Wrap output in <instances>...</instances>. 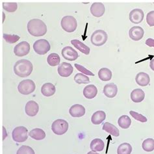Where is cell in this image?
<instances>
[{
  "mask_svg": "<svg viewBox=\"0 0 154 154\" xmlns=\"http://www.w3.org/2000/svg\"><path fill=\"white\" fill-rule=\"evenodd\" d=\"M27 30L32 36H42L46 33L47 26L41 20L32 19L27 23Z\"/></svg>",
  "mask_w": 154,
  "mask_h": 154,
  "instance_id": "cell-1",
  "label": "cell"
},
{
  "mask_svg": "<svg viewBox=\"0 0 154 154\" xmlns=\"http://www.w3.org/2000/svg\"><path fill=\"white\" fill-rule=\"evenodd\" d=\"M33 64L27 59L19 60L15 63L14 71L15 74L20 78H26L31 75L33 71Z\"/></svg>",
  "mask_w": 154,
  "mask_h": 154,
  "instance_id": "cell-2",
  "label": "cell"
},
{
  "mask_svg": "<svg viewBox=\"0 0 154 154\" xmlns=\"http://www.w3.org/2000/svg\"><path fill=\"white\" fill-rule=\"evenodd\" d=\"M108 39V35L106 32L102 29L95 31L91 35V43L96 46H101L106 43Z\"/></svg>",
  "mask_w": 154,
  "mask_h": 154,
  "instance_id": "cell-3",
  "label": "cell"
},
{
  "mask_svg": "<svg viewBox=\"0 0 154 154\" xmlns=\"http://www.w3.org/2000/svg\"><path fill=\"white\" fill-rule=\"evenodd\" d=\"M60 24L63 29L68 33H72L75 31L78 27L76 19L72 16H66L63 17Z\"/></svg>",
  "mask_w": 154,
  "mask_h": 154,
  "instance_id": "cell-4",
  "label": "cell"
},
{
  "mask_svg": "<svg viewBox=\"0 0 154 154\" xmlns=\"http://www.w3.org/2000/svg\"><path fill=\"white\" fill-rule=\"evenodd\" d=\"M36 88L34 82L31 79H26L22 81L18 85V90L20 94L28 95L33 93Z\"/></svg>",
  "mask_w": 154,
  "mask_h": 154,
  "instance_id": "cell-5",
  "label": "cell"
},
{
  "mask_svg": "<svg viewBox=\"0 0 154 154\" xmlns=\"http://www.w3.org/2000/svg\"><path fill=\"white\" fill-rule=\"evenodd\" d=\"M51 129L55 134L62 135L68 131V123L63 119H57L53 122Z\"/></svg>",
  "mask_w": 154,
  "mask_h": 154,
  "instance_id": "cell-6",
  "label": "cell"
},
{
  "mask_svg": "<svg viewBox=\"0 0 154 154\" xmlns=\"http://www.w3.org/2000/svg\"><path fill=\"white\" fill-rule=\"evenodd\" d=\"M51 46L47 40L40 39L33 44V49L38 55H45L50 50Z\"/></svg>",
  "mask_w": 154,
  "mask_h": 154,
  "instance_id": "cell-7",
  "label": "cell"
},
{
  "mask_svg": "<svg viewBox=\"0 0 154 154\" xmlns=\"http://www.w3.org/2000/svg\"><path fill=\"white\" fill-rule=\"evenodd\" d=\"M13 139L17 143H23L28 137V130L26 127L19 126L14 129L12 133Z\"/></svg>",
  "mask_w": 154,
  "mask_h": 154,
  "instance_id": "cell-8",
  "label": "cell"
},
{
  "mask_svg": "<svg viewBox=\"0 0 154 154\" xmlns=\"http://www.w3.org/2000/svg\"><path fill=\"white\" fill-rule=\"evenodd\" d=\"M30 51V45L26 41H23L17 44L14 48V54L18 57L27 55Z\"/></svg>",
  "mask_w": 154,
  "mask_h": 154,
  "instance_id": "cell-9",
  "label": "cell"
},
{
  "mask_svg": "<svg viewBox=\"0 0 154 154\" xmlns=\"http://www.w3.org/2000/svg\"><path fill=\"white\" fill-rule=\"evenodd\" d=\"M61 54L64 59L70 61H74L79 57L78 52L70 46L64 47L62 50Z\"/></svg>",
  "mask_w": 154,
  "mask_h": 154,
  "instance_id": "cell-10",
  "label": "cell"
},
{
  "mask_svg": "<svg viewBox=\"0 0 154 154\" xmlns=\"http://www.w3.org/2000/svg\"><path fill=\"white\" fill-rule=\"evenodd\" d=\"M144 31L141 27L134 26L132 27L129 31V36L131 39L134 41H139L143 38Z\"/></svg>",
  "mask_w": 154,
  "mask_h": 154,
  "instance_id": "cell-11",
  "label": "cell"
},
{
  "mask_svg": "<svg viewBox=\"0 0 154 154\" xmlns=\"http://www.w3.org/2000/svg\"><path fill=\"white\" fill-rule=\"evenodd\" d=\"M144 17V14L143 10L140 9H135L129 13V20L135 24L140 23L143 22Z\"/></svg>",
  "mask_w": 154,
  "mask_h": 154,
  "instance_id": "cell-12",
  "label": "cell"
},
{
  "mask_svg": "<svg viewBox=\"0 0 154 154\" xmlns=\"http://www.w3.org/2000/svg\"><path fill=\"white\" fill-rule=\"evenodd\" d=\"M74 71V68L71 64L68 63H63L58 67V74L63 78H68Z\"/></svg>",
  "mask_w": 154,
  "mask_h": 154,
  "instance_id": "cell-13",
  "label": "cell"
},
{
  "mask_svg": "<svg viewBox=\"0 0 154 154\" xmlns=\"http://www.w3.org/2000/svg\"><path fill=\"white\" fill-rule=\"evenodd\" d=\"M105 6L102 3H94L91 7V13L95 17H102L105 13Z\"/></svg>",
  "mask_w": 154,
  "mask_h": 154,
  "instance_id": "cell-14",
  "label": "cell"
},
{
  "mask_svg": "<svg viewBox=\"0 0 154 154\" xmlns=\"http://www.w3.org/2000/svg\"><path fill=\"white\" fill-rule=\"evenodd\" d=\"M69 113L74 118H79V117L84 116L85 114V109L82 105L75 104L72 105L69 109Z\"/></svg>",
  "mask_w": 154,
  "mask_h": 154,
  "instance_id": "cell-15",
  "label": "cell"
},
{
  "mask_svg": "<svg viewBox=\"0 0 154 154\" xmlns=\"http://www.w3.org/2000/svg\"><path fill=\"white\" fill-rule=\"evenodd\" d=\"M25 111H26V114L28 116H35L37 115V113L38 112L39 106L38 103L36 102L31 100L26 103Z\"/></svg>",
  "mask_w": 154,
  "mask_h": 154,
  "instance_id": "cell-16",
  "label": "cell"
},
{
  "mask_svg": "<svg viewBox=\"0 0 154 154\" xmlns=\"http://www.w3.org/2000/svg\"><path fill=\"white\" fill-rule=\"evenodd\" d=\"M103 93L107 98H112L115 97L118 93V87L114 83L107 84L104 87Z\"/></svg>",
  "mask_w": 154,
  "mask_h": 154,
  "instance_id": "cell-17",
  "label": "cell"
},
{
  "mask_svg": "<svg viewBox=\"0 0 154 154\" xmlns=\"http://www.w3.org/2000/svg\"><path fill=\"white\" fill-rule=\"evenodd\" d=\"M136 83L141 87H146L150 82V78L148 74L145 72H140L137 74L135 78Z\"/></svg>",
  "mask_w": 154,
  "mask_h": 154,
  "instance_id": "cell-18",
  "label": "cell"
},
{
  "mask_svg": "<svg viewBox=\"0 0 154 154\" xmlns=\"http://www.w3.org/2000/svg\"><path fill=\"white\" fill-rule=\"evenodd\" d=\"M98 94V89L94 85H89L84 88L83 95L87 99H93Z\"/></svg>",
  "mask_w": 154,
  "mask_h": 154,
  "instance_id": "cell-19",
  "label": "cell"
},
{
  "mask_svg": "<svg viewBox=\"0 0 154 154\" xmlns=\"http://www.w3.org/2000/svg\"><path fill=\"white\" fill-rule=\"evenodd\" d=\"M144 98L145 93L140 88H136L131 93V99L135 103H140L143 102Z\"/></svg>",
  "mask_w": 154,
  "mask_h": 154,
  "instance_id": "cell-20",
  "label": "cell"
},
{
  "mask_svg": "<svg viewBox=\"0 0 154 154\" xmlns=\"http://www.w3.org/2000/svg\"><path fill=\"white\" fill-rule=\"evenodd\" d=\"M71 44L75 48H76V49H78L79 51L83 53V54L85 55H88L90 54V51H91L90 48L87 46V45H85V44H83V42L79 41V40H77V39L72 40Z\"/></svg>",
  "mask_w": 154,
  "mask_h": 154,
  "instance_id": "cell-21",
  "label": "cell"
},
{
  "mask_svg": "<svg viewBox=\"0 0 154 154\" xmlns=\"http://www.w3.org/2000/svg\"><path fill=\"white\" fill-rule=\"evenodd\" d=\"M56 92V88L54 86V85L50 83H47L44 84L41 88V92L42 94L46 97H50L54 94Z\"/></svg>",
  "mask_w": 154,
  "mask_h": 154,
  "instance_id": "cell-22",
  "label": "cell"
},
{
  "mask_svg": "<svg viewBox=\"0 0 154 154\" xmlns=\"http://www.w3.org/2000/svg\"><path fill=\"white\" fill-rule=\"evenodd\" d=\"M106 118V114L103 111H98L92 115L91 118V122L93 124L99 125L102 123Z\"/></svg>",
  "mask_w": 154,
  "mask_h": 154,
  "instance_id": "cell-23",
  "label": "cell"
},
{
  "mask_svg": "<svg viewBox=\"0 0 154 154\" xmlns=\"http://www.w3.org/2000/svg\"><path fill=\"white\" fill-rule=\"evenodd\" d=\"M102 129L114 137H119L120 135L119 129L117 128L115 125L111 124L109 122L105 123L103 125Z\"/></svg>",
  "mask_w": 154,
  "mask_h": 154,
  "instance_id": "cell-24",
  "label": "cell"
},
{
  "mask_svg": "<svg viewBox=\"0 0 154 154\" xmlns=\"http://www.w3.org/2000/svg\"><path fill=\"white\" fill-rule=\"evenodd\" d=\"M90 147L92 152H102L104 149L105 144L102 140L95 139L92 140Z\"/></svg>",
  "mask_w": 154,
  "mask_h": 154,
  "instance_id": "cell-25",
  "label": "cell"
},
{
  "mask_svg": "<svg viewBox=\"0 0 154 154\" xmlns=\"http://www.w3.org/2000/svg\"><path fill=\"white\" fill-rule=\"evenodd\" d=\"M29 136L35 140H43L45 139L46 137V133L44 130L40 128H35L32 129L29 132Z\"/></svg>",
  "mask_w": 154,
  "mask_h": 154,
  "instance_id": "cell-26",
  "label": "cell"
},
{
  "mask_svg": "<svg viewBox=\"0 0 154 154\" xmlns=\"http://www.w3.org/2000/svg\"><path fill=\"white\" fill-rule=\"evenodd\" d=\"M112 72L107 68H101L98 72L99 78L103 82H107L112 78Z\"/></svg>",
  "mask_w": 154,
  "mask_h": 154,
  "instance_id": "cell-27",
  "label": "cell"
},
{
  "mask_svg": "<svg viewBox=\"0 0 154 154\" xmlns=\"http://www.w3.org/2000/svg\"><path fill=\"white\" fill-rule=\"evenodd\" d=\"M47 61L48 64L51 66H58L60 62V56L55 53H53L50 55H48Z\"/></svg>",
  "mask_w": 154,
  "mask_h": 154,
  "instance_id": "cell-28",
  "label": "cell"
},
{
  "mask_svg": "<svg viewBox=\"0 0 154 154\" xmlns=\"http://www.w3.org/2000/svg\"><path fill=\"white\" fill-rule=\"evenodd\" d=\"M118 124L121 128L128 129L131 125V120L128 116L122 115L119 118L118 120Z\"/></svg>",
  "mask_w": 154,
  "mask_h": 154,
  "instance_id": "cell-29",
  "label": "cell"
},
{
  "mask_svg": "<svg viewBox=\"0 0 154 154\" xmlns=\"http://www.w3.org/2000/svg\"><path fill=\"white\" fill-rule=\"evenodd\" d=\"M131 146L127 143L121 144L117 149V153L118 154H131Z\"/></svg>",
  "mask_w": 154,
  "mask_h": 154,
  "instance_id": "cell-30",
  "label": "cell"
},
{
  "mask_svg": "<svg viewBox=\"0 0 154 154\" xmlns=\"http://www.w3.org/2000/svg\"><path fill=\"white\" fill-rule=\"evenodd\" d=\"M143 149L146 152H150L154 150V140L151 138H149L144 140L142 144Z\"/></svg>",
  "mask_w": 154,
  "mask_h": 154,
  "instance_id": "cell-31",
  "label": "cell"
},
{
  "mask_svg": "<svg viewBox=\"0 0 154 154\" xmlns=\"http://www.w3.org/2000/svg\"><path fill=\"white\" fill-rule=\"evenodd\" d=\"M75 82L78 84H87L90 83V79L86 75L83 74L82 73H78L74 76Z\"/></svg>",
  "mask_w": 154,
  "mask_h": 154,
  "instance_id": "cell-32",
  "label": "cell"
},
{
  "mask_svg": "<svg viewBox=\"0 0 154 154\" xmlns=\"http://www.w3.org/2000/svg\"><path fill=\"white\" fill-rule=\"evenodd\" d=\"M3 7L4 10H5L9 13H14L17 10L18 5L17 3H3Z\"/></svg>",
  "mask_w": 154,
  "mask_h": 154,
  "instance_id": "cell-33",
  "label": "cell"
},
{
  "mask_svg": "<svg viewBox=\"0 0 154 154\" xmlns=\"http://www.w3.org/2000/svg\"><path fill=\"white\" fill-rule=\"evenodd\" d=\"M3 38L5 40V41L9 44H14L18 41L20 37L18 35H8V34H3Z\"/></svg>",
  "mask_w": 154,
  "mask_h": 154,
  "instance_id": "cell-34",
  "label": "cell"
},
{
  "mask_svg": "<svg viewBox=\"0 0 154 154\" xmlns=\"http://www.w3.org/2000/svg\"><path fill=\"white\" fill-rule=\"evenodd\" d=\"M17 154H35L33 149L28 146H22L17 151Z\"/></svg>",
  "mask_w": 154,
  "mask_h": 154,
  "instance_id": "cell-35",
  "label": "cell"
},
{
  "mask_svg": "<svg viewBox=\"0 0 154 154\" xmlns=\"http://www.w3.org/2000/svg\"><path fill=\"white\" fill-rule=\"evenodd\" d=\"M129 114L131 115V116L133 117V118H134L136 120H138L140 122H147V119L144 116H143V115L139 114V113H138L135 111H131L129 112Z\"/></svg>",
  "mask_w": 154,
  "mask_h": 154,
  "instance_id": "cell-36",
  "label": "cell"
},
{
  "mask_svg": "<svg viewBox=\"0 0 154 154\" xmlns=\"http://www.w3.org/2000/svg\"><path fill=\"white\" fill-rule=\"evenodd\" d=\"M75 67L76 68L77 70H78V71L81 72L82 73H83V74H85L86 75H92V76H94V74H93V73L92 72H91L90 70H87V69H86L85 68L84 66L80 65V64H74Z\"/></svg>",
  "mask_w": 154,
  "mask_h": 154,
  "instance_id": "cell-37",
  "label": "cell"
},
{
  "mask_svg": "<svg viewBox=\"0 0 154 154\" xmlns=\"http://www.w3.org/2000/svg\"><path fill=\"white\" fill-rule=\"evenodd\" d=\"M146 22L149 26H154V11L149 12L146 17Z\"/></svg>",
  "mask_w": 154,
  "mask_h": 154,
  "instance_id": "cell-38",
  "label": "cell"
},
{
  "mask_svg": "<svg viewBox=\"0 0 154 154\" xmlns=\"http://www.w3.org/2000/svg\"><path fill=\"white\" fill-rule=\"evenodd\" d=\"M146 44L149 47L154 48V39L149 38L146 40Z\"/></svg>",
  "mask_w": 154,
  "mask_h": 154,
  "instance_id": "cell-39",
  "label": "cell"
},
{
  "mask_svg": "<svg viewBox=\"0 0 154 154\" xmlns=\"http://www.w3.org/2000/svg\"><path fill=\"white\" fill-rule=\"evenodd\" d=\"M149 66H150L152 70L153 71H154V59H153L151 60L150 64H149Z\"/></svg>",
  "mask_w": 154,
  "mask_h": 154,
  "instance_id": "cell-40",
  "label": "cell"
},
{
  "mask_svg": "<svg viewBox=\"0 0 154 154\" xmlns=\"http://www.w3.org/2000/svg\"><path fill=\"white\" fill-rule=\"evenodd\" d=\"M87 154H99V153H96V152H92V151H91V152H89Z\"/></svg>",
  "mask_w": 154,
  "mask_h": 154,
  "instance_id": "cell-41",
  "label": "cell"
}]
</instances>
